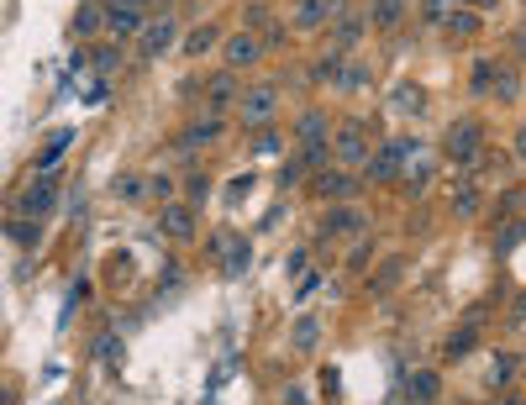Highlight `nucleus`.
Listing matches in <instances>:
<instances>
[{
	"label": "nucleus",
	"mask_w": 526,
	"mask_h": 405,
	"mask_svg": "<svg viewBox=\"0 0 526 405\" xmlns=\"http://www.w3.org/2000/svg\"><path fill=\"white\" fill-rule=\"evenodd\" d=\"M426 142L421 137H410V132H395V137H384L379 148H368V164H363V179L368 184H395L401 179V169H406L410 158L421 153Z\"/></svg>",
	"instance_id": "obj_1"
},
{
	"label": "nucleus",
	"mask_w": 526,
	"mask_h": 405,
	"mask_svg": "<svg viewBox=\"0 0 526 405\" xmlns=\"http://www.w3.org/2000/svg\"><path fill=\"white\" fill-rule=\"evenodd\" d=\"M174 43H179L174 11H148V16H142V27L132 32V48H137V58H164Z\"/></svg>",
	"instance_id": "obj_2"
},
{
	"label": "nucleus",
	"mask_w": 526,
	"mask_h": 405,
	"mask_svg": "<svg viewBox=\"0 0 526 405\" xmlns=\"http://www.w3.org/2000/svg\"><path fill=\"white\" fill-rule=\"evenodd\" d=\"M479 148H484V121H479V116H458V121L442 132V158H453L458 169L473 164Z\"/></svg>",
	"instance_id": "obj_3"
},
{
	"label": "nucleus",
	"mask_w": 526,
	"mask_h": 405,
	"mask_svg": "<svg viewBox=\"0 0 526 405\" xmlns=\"http://www.w3.org/2000/svg\"><path fill=\"white\" fill-rule=\"evenodd\" d=\"M332 164L363 174V164H368V121H363V116H348V121L337 126V137H332Z\"/></svg>",
	"instance_id": "obj_4"
},
{
	"label": "nucleus",
	"mask_w": 526,
	"mask_h": 405,
	"mask_svg": "<svg viewBox=\"0 0 526 405\" xmlns=\"http://www.w3.org/2000/svg\"><path fill=\"white\" fill-rule=\"evenodd\" d=\"M211 253H216V263H222V274L227 279H242L247 269H253V242L232 227H216L211 231Z\"/></svg>",
	"instance_id": "obj_5"
},
{
	"label": "nucleus",
	"mask_w": 526,
	"mask_h": 405,
	"mask_svg": "<svg viewBox=\"0 0 526 405\" xmlns=\"http://www.w3.org/2000/svg\"><path fill=\"white\" fill-rule=\"evenodd\" d=\"M311 179V195L327 206V200H358V190H363V174L358 169H343V164H327V169L305 174Z\"/></svg>",
	"instance_id": "obj_6"
},
{
	"label": "nucleus",
	"mask_w": 526,
	"mask_h": 405,
	"mask_svg": "<svg viewBox=\"0 0 526 405\" xmlns=\"http://www.w3.org/2000/svg\"><path fill=\"white\" fill-rule=\"evenodd\" d=\"M358 231H368V211L358 200H327V211H321V242L358 237Z\"/></svg>",
	"instance_id": "obj_7"
},
{
	"label": "nucleus",
	"mask_w": 526,
	"mask_h": 405,
	"mask_svg": "<svg viewBox=\"0 0 526 405\" xmlns=\"http://www.w3.org/2000/svg\"><path fill=\"white\" fill-rule=\"evenodd\" d=\"M53 200H59V174H48V169H37L32 184L16 190V211H21V216H37V222L53 211Z\"/></svg>",
	"instance_id": "obj_8"
},
{
	"label": "nucleus",
	"mask_w": 526,
	"mask_h": 405,
	"mask_svg": "<svg viewBox=\"0 0 526 405\" xmlns=\"http://www.w3.org/2000/svg\"><path fill=\"white\" fill-rule=\"evenodd\" d=\"M158 231H164L169 242H195V231H200V206H190V200H158Z\"/></svg>",
	"instance_id": "obj_9"
},
{
	"label": "nucleus",
	"mask_w": 526,
	"mask_h": 405,
	"mask_svg": "<svg viewBox=\"0 0 526 405\" xmlns=\"http://www.w3.org/2000/svg\"><path fill=\"white\" fill-rule=\"evenodd\" d=\"M274 111H279V90H274V85H253V90L237 95L242 126H263V121H274Z\"/></svg>",
	"instance_id": "obj_10"
},
{
	"label": "nucleus",
	"mask_w": 526,
	"mask_h": 405,
	"mask_svg": "<svg viewBox=\"0 0 526 405\" xmlns=\"http://www.w3.org/2000/svg\"><path fill=\"white\" fill-rule=\"evenodd\" d=\"M222 132H227V116H222V111H206L200 121H190V126H179L174 148H179V153H195V148H211V142H216Z\"/></svg>",
	"instance_id": "obj_11"
},
{
	"label": "nucleus",
	"mask_w": 526,
	"mask_h": 405,
	"mask_svg": "<svg viewBox=\"0 0 526 405\" xmlns=\"http://www.w3.org/2000/svg\"><path fill=\"white\" fill-rule=\"evenodd\" d=\"M222 48V58H227V69H258L263 63V43H258V32H232V37H222L216 43Z\"/></svg>",
	"instance_id": "obj_12"
},
{
	"label": "nucleus",
	"mask_w": 526,
	"mask_h": 405,
	"mask_svg": "<svg viewBox=\"0 0 526 405\" xmlns=\"http://www.w3.org/2000/svg\"><path fill=\"white\" fill-rule=\"evenodd\" d=\"M395 401H416V405L442 401V374L437 369H410V379L395 385Z\"/></svg>",
	"instance_id": "obj_13"
},
{
	"label": "nucleus",
	"mask_w": 526,
	"mask_h": 405,
	"mask_svg": "<svg viewBox=\"0 0 526 405\" xmlns=\"http://www.w3.org/2000/svg\"><path fill=\"white\" fill-rule=\"evenodd\" d=\"M337 11H343V0H295L290 27H295V32H321Z\"/></svg>",
	"instance_id": "obj_14"
},
{
	"label": "nucleus",
	"mask_w": 526,
	"mask_h": 405,
	"mask_svg": "<svg viewBox=\"0 0 526 405\" xmlns=\"http://www.w3.org/2000/svg\"><path fill=\"white\" fill-rule=\"evenodd\" d=\"M237 95H242V85H237V69H216V74L206 79V111H227Z\"/></svg>",
	"instance_id": "obj_15"
},
{
	"label": "nucleus",
	"mask_w": 526,
	"mask_h": 405,
	"mask_svg": "<svg viewBox=\"0 0 526 405\" xmlns=\"http://www.w3.org/2000/svg\"><path fill=\"white\" fill-rule=\"evenodd\" d=\"M101 16H106V32L121 43V37H132V32L142 27L148 11H137V5H106V0H101Z\"/></svg>",
	"instance_id": "obj_16"
},
{
	"label": "nucleus",
	"mask_w": 526,
	"mask_h": 405,
	"mask_svg": "<svg viewBox=\"0 0 526 405\" xmlns=\"http://www.w3.org/2000/svg\"><path fill=\"white\" fill-rule=\"evenodd\" d=\"M473 347H479V321H458L448 332V343H442V363H464Z\"/></svg>",
	"instance_id": "obj_17"
},
{
	"label": "nucleus",
	"mask_w": 526,
	"mask_h": 405,
	"mask_svg": "<svg viewBox=\"0 0 526 405\" xmlns=\"http://www.w3.org/2000/svg\"><path fill=\"white\" fill-rule=\"evenodd\" d=\"M406 253H390V258H379V269L368 274V295H390V289L401 285V274H406Z\"/></svg>",
	"instance_id": "obj_18"
},
{
	"label": "nucleus",
	"mask_w": 526,
	"mask_h": 405,
	"mask_svg": "<svg viewBox=\"0 0 526 405\" xmlns=\"http://www.w3.org/2000/svg\"><path fill=\"white\" fill-rule=\"evenodd\" d=\"M69 32H74L79 43H85V37H101V32H106L101 0H79V5H74V27H69Z\"/></svg>",
	"instance_id": "obj_19"
},
{
	"label": "nucleus",
	"mask_w": 526,
	"mask_h": 405,
	"mask_svg": "<svg viewBox=\"0 0 526 405\" xmlns=\"http://www.w3.org/2000/svg\"><path fill=\"white\" fill-rule=\"evenodd\" d=\"M406 11H410V0H374V5H368V27H379V32H401Z\"/></svg>",
	"instance_id": "obj_20"
},
{
	"label": "nucleus",
	"mask_w": 526,
	"mask_h": 405,
	"mask_svg": "<svg viewBox=\"0 0 526 405\" xmlns=\"http://www.w3.org/2000/svg\"><path fill=\"white\" fill-rule=\"evenodd\" d=\"M311 137H332V116L321 106H305L295 116V142H311Z\"/></svg>",
	"instance_id": "obj_21"
},
{
	"label": "nucleus",
	"mask_w": 526,
	"mask_h": 405,
	"mask_svg": "<svg viewBox=\"0 0 526 405\" xmlns=\"http://www.w3.org/2000/svg\"><path fill=\"white\" fill-rule=\"evenodd\" d=\"M490 95L506 101V106H516V101H522V69H516V63H500L495 79H490Z\"/></svg>",
	"instance_id": "obj_22"
},
{
	"label": "nucleus",
	"mask_w": 526,
	"mask_h": 405,
	"mask_svg": "<svg viewBox=\"0 0 526 405\" xmlns=\"http://www.w3.org/2000/svg\"><path fill=\"white\" fill-rule=\"evenodd\" d=\"M495 69H500V58H495V53H473V69H468V95L490 101V79H495Z\"/></svg>",
	"instance_id": "obj_23"
},
{
	"label": "nucleus",
	"mask_w": 526,
	"mask_h": 405,
	"mask_svg": "<svg viewBox=\"0 0 526 405\" xmlns=\"http://www.w3.org/2000/svg\"><path fill=\"white\" fill-rule=\"evenodd\" d=\"M327 27H332V43H337V48H352V43L368 32V16H343V11H337Z\"/></svg>",
	"instance_id": "obj_24"
},
{
	"label": "nucleus",
	"mask_w": 526,
	"mask_h": 405,
	"mask_svg": "<svg viewBox=\"0 0 526 405\" xmlns=\"http://www.w3.org/2000/svg\"><path fill=\"white\" fill-rule=\"evenodd\" d=\"M69 148H74V126H53L48 142H43V153H37V169H53Z\"/></svg>",
	"instance_id": "obj_25"
},
{
	"label": "nucleus",
	"mask_w": 526,
	"mask_h": 405,
	"mask_svg": "<svg viewBox=\"0 0 526 405\" xmlns=\"http://www.w3.org/2000/svg\"><path fill=\"white\" fill-rule=\"evenodd\" d=\"M295 158H300V169H305V174L327 169V164H332V137H311V142H300V153H295Z\"/></svg>",
	"instance_id": "obj_26"
},
{
	"label": "nucleus",
	"mask_w": 526,
	"mask_h": 405,
	"mask_svg": "<svg viewBox=\"0 0 526 405\" xmlns=\"http://www.w3.org/2000/svg\"><path fill=\"white\" fill-rule=\"evenodd\" d=\"M479 206H484V200H479V184H473V179H453V216H479Z\"/></svg>",
	"instance_id": "obj_27"
},
{
	"label": "nucleus",
	"mask_w": 526,
	"mask_h": 405,
	"mask_svg": "<svg viewBox=\"0 0 526 405\" xmlns=\"http://www.w3.org/2000/svg\"><path fill=\"white\" fill-rule=\"evenodd\" d=\"M390 111L421 116V111H426V90H421V85H395V95H390Z\"/></svg>",
	"instance_id": "obj_28"
},
{
	"label": "nucleus",
	"mask_w": 526,
	"mask_h": 405,
	"mask_svg": "<svg viewBox=\"0 0 526 405\" xmlns=\"http://www.w3.org/2000/svg\"><path fill=\"white\" fill-rule=\"evenodd\" d=\"M522 247V216H506L500 222V237H495V258H511Z\"/></svg>",
	"instance_id": "obj_29"
},
{
	"label": "nucleus",
	"mask_w": 526,
	"mask_h": 405,
	"mask_svg": "<svg viewBox=\"0 0 526 405\" xmlns=\"http://www.w3.org/2000/svg\"><path fill=\"white\" fill-rule=\"evenodd\" d=\"M343 63H348V48H327V53L316 58V79H327V85H337V74H343Z\"/></svg>",
	"instance_id": "obj_30"
},
{
	"label": "nucleus",
	"mask_w": 526,
	"mask_h": 405,
	"mask_svg": "<svg viewBox=\"0 0 526 405\" xmlns=\"http://www.w3.org/2000/svg\"><path fill=\"white\" fill-rule=\"evenodd\" d=\"M290 343H295V352H311V347L321 343V321H316V316H300L295 332H290Z\"/></svg>",
	"instance_id": "obj_31"
},
{
	"label": "nucleus",
	"mask_w": 526,
	"mask_h": 405,
	"mask_svg": "<svg viewBox=\"0 0 526 405\" xmlns=\"http://www.w3.org/2000/svg\"><path fill=\"white\" fill-rule=\"evenodd\" d=\"M511 379H516V352L506 347V352H495V363H490V385H495V390H506Z\"/></svg>",
	"instance_id": "obj_32"
},
{
	"label": "nucleus",
	"mask_w": 526,
	"mask_h": 405,
	"mask_svg": "<svg viewBox=\"0 0 526 405\" xmlns=\"http://www.w3.org/2000/svg\"><path fill=\"white\" fill-rule=\"evenodd\" d=\"M216 43H222V32H216V27H195V32L184 37V53H190V58H200V53H211Z\"/></svg>",
	"instance_id": "obj_33"
},
{
	"label": "nucleus",
	"mask_w": 526,
	"mask_h": 405,
	"mask_svg": "<svg viewBox=\"0 0 526 405\" xmlns=\"http://www.w3.org/2000/svg\"><path fill=\"white\" fill-rule=\"evenodd\" d=\"M206 195H211V174L190 169L184 174V200H190V206H206Z\"/></svg>",
	"instance_id": "obj_34"
},
{
	"label": "nucleus",
	"mask_w": 526,
	"mask_h": 405,
	"mask_svg": "<svg viewBox=\"0 0 526 405\" xmlns=\"http://www.w3.org/2000/svg\"><path fill=\"white\" fill-rule=\"evenodd\" d=\"M442 32H448V37H473V32H479V16H473V11H464V5H458V11H453V16L442 21Z\"/></svg>",
	"instance_id": "obj_35"
},
{
	"label": "nucleus",
	"mask_w": 526,
	"mask_h": 405,
	"mask_svg": "<svg viewBox=\"0 0 526 405\" xmlns=\"http://www.w3.org/2000/svg\"><path fill=\"white\" fill-rule=\"evenodd\" d=\"M253 153H263V158H279V153H285V137H279V132L263 121V126H258V137H253Z\"/></svg>",
	"instance_id": "obj_36"
},
{
	"label": "nucleus",
	"mask_w": 526,
	"mask_h": 405,
	"mask_svg": "<svg viewBox=\"0 0 526 405\" xmlns=\"http://www.w3.org/2000/svg\"><path fill=\"white\" fill-rule=\"evenodd\" d=\"M90 63H95V74H106L111 79V69H121V43H101V48H90Z\"/></svg>",
	"instance_id": "obj_37"
},
{
	"label": "nucleus",
	"mask_w": 526,
	"mask_h": 405,
	"mask_svg": "<svg viewBox=\"0 0 526 405\" xmlns=\"http://www.w3.org/2000/svg\"><path fill=\"white\" fill-rule=\"evenodd\" d=\"M95 363H101V369H117L121 363V337L101 332V337H95Z\"/></svg>",
	"instance_id": "obj_38"
},
{
	"label": "nucleus",
	"mask_w": 526,
	"mask_h": 405,
	"mask_svg": "<svg viewBox=\"0 0 526 405\" xmlns=\"http://www.w3.org/2000/svg\"><path fill=\"white\" fill-rule=\"evenodd\" d=\"M363 85H368V63H363V58L343 63V74H337V90H363Z\"/></svg>",
	"instance_id": "obj_39"
},
{
	"label": "nucleus",
	"mask_w": 526,
	"mask_h": 405,
	"mask_svg": "<svg viewBox=\"0 0 526 405\" xmlns=\"http://www.w3.org/2000/svg\"><path fill=\"white\" fill-rule=\"evenodd\" d=\"M142 195H153V200H174V174H142Z\"/></svg>",
	"instance_id": "obj_40"
},
{
	"label": "nucleus",
	"mask_w": 526,
	"mask_h": 405,
	"mask_svg": "<svg viewBox=\"0 0 526 405\" xmlns=\"http://www.w3.org/2000/svg\"><path fill=\"white\" fill-rule=\"evenodd\" d=\"M368 263H374V237H363V231H358V247L348 253V269H352V274H368Z\"/></svg>",
	"instance_id": "obj_41"
},
{
	"label": "nucleus",
	"mask_w": 526,
	"mask_h": 405,
	"mask_svg": "<svg viewBox=\"0 0 526 405\" xmlns=\"http://www.w3.org/2000/svg\"><path fill=\"white\" fill-rule=\"evenodd\" d=\"M458 5H464V0H426V5H421V21H432V27H442V21H448V16H453Z\"/></svg>",
	"instance_id": "obj_42"
},
{
	"label": "nucleus",
	"mask_w": 526,
	"mask_h": 405,
	"mask_svg": "<svg viewBox=\"0 0 526 405\" xmlns=\"http://www.w3.org/2000/svg\"><path fill=\"white\" fill-rule=\"evenodd\" d=\"M111 195H121V200H142V174H117V179H111Z\"/></svg>",
	"instance_id": "obj_43"
},
{
	"label": "nucleus",
	"mask_w": 526,
	"mask_h": 405,
	"mask_svg": "<svg viewBox=\"0 0 526 405\" xmlns=\"http://www.w3.org/2000/svg\"><path fill=\"white\" fill-rule=\"evenodd\" d=\"M495 211H500V216H522V184H506L500 200H495Z\"/></svg>",
	"instance_id": "obj_44"
},
{
	"label": "nucleus",
	"mask_w": 526,
	"mask_h": 405,
	"mask_svg": "<svg viewBox=\"0 0 526 405\" xmlns=\"http://www.w3.org/2000/svg\"><path fill=\"white\" fill-rule=\"evenodd\" d=\"M11 237H16V242H37V237H43V227H37V216H16V222H11Z\"/></svg>",
	"instance_id": "obj_45"
},
{
	"label": "nucleus",
	"mask_w": 526,
	"mask_h": 405,
	"mask_svg": "<svg viewBox=\"0 0 526 405\" xmlns=\"http://www.w3.org/2000/svg\"><path fill=\"white\" fill-rule=\"evenodd\" d=\"M106 101H111V79H106V74H95V79H90V90H85V106H106Z\"/></svg>",
	"instance_id": "obj_46"
},
{
	"label": "nucleus",
	"mask_w": 526,
	"mask_h": 405,
	"mask_svg": "<svg viewBox=\"0 0 526 405\" xmlns=\"http://www.w3.org/2000/svg\"><path fill=\"white\" fill-rule=\"evenodd\" d=\"M300 179H305L300 158H285V164H279V179H274V184H279V190H290V184H300Z\"/></svg>",
	"instance_id": "obj_47"
},
{
	"label": "nucleus",
	"mask_w": 526,
	"mask_h": 405,
	"mask_svg": "<svg viewBox=\"0 0 526 405\" xmlns=\"http://www.w3.org/2000/svg\"><path fill=\"white\" fill-rule=\"evenodd\" d=\"M247 195H253V174H237L232 184H227V200H232V206H242Z\"/></svg>",
	"instance_id": "obj_48"
},
{
	"label": "nucleus",
	"mask_w": 526,
	"mask_h": 405,
	"mask_svg": "<svg viewBox=\"0 0 526 405\" xmlns=\"http://www.w3.org/2000/svg\"><path fill=\"white\" fill-rule=\"evenodd\" d=\"M300 269H311V247H295L290 263H285V274H300Z\"/></svg>",
	"instance_id": "obj_49"
},
{
	"label": "nucleus",
	"mask_w": 526,
	"mask_h": 405,
	"mask_svg": "<svg viewBox=\"0 0 526 405\" xmlns=\"http://www.w3.org/2000/svg\"><path fill=\"white\" fill-rule=\"evenodd\" d=\"M279 222H290V211H285V206H274V211H269V216H263L258 227H263V231H274V227H279Z\"/></svg>",
	"instance_id": "obj_50"
},
{
	"label": "nucleus",
	"mask_w": 526,
	"mask_h": 405,
	"mask_svg": "<svg viewBox=\"0 0 526 405\" xmlns=\"http://www.w3.org/2000/svg\"><path fill=\"white\" fill-rule=\"evenodd\" d=\"M90 69V48H79V53H69V74H85Z\"/></svg>",
	"instance_id": "obj_51"
},
{
	"label": "nucleus",
	"mask_w": 526,
	"mask_h": 405,
	"mask_svg": "<svg viewBox=\"0 0 526 405\" xmlns=\"http://www.w3.org/2000/svg\"><path fill=\"white\" fill-rule=\"evenodd\" d=\"M321 390H327V401H337V395H343V390H337V369H327V374H321Z\"/></svg>",
	"instance_id": "obj_52"
},
{
	"label": "nucleus",
	"mask_w": 526,
	"mask_h": 405,
	"mask_svg": "<svg viewBox=\"0 0 526 405\" xmlns=\"http://www.w3.org/2000/svg\"><path fill=\"white\" fill-rule=\"evenodd\" d=\"M158 289H164V295H169V289H179V263H174V258H169V269H164V285H158Z\"/></svg>",
	"instance_id": "obj_53"
},
{
	"label": "nucleus",
	"mask_w": 526,
	"mask_h": 405,
	"mask_svg": "<svg viewBox=\"0 0 526 405\" xmlns=\"http://www.w3.org/2000/svg\"><path fill=\"white\" fill-rule=\"evenodd\" d=\"M285 401L300 405V401H311V390H305V385H290V390H285Z\"/></svg>",
	"instance_id": "obj_54"
},
{
	"label": "nucleus",
	"mask_w": 526,
	"mask_h": 405,
	"mask_svg": "<svg viewBox=\"0 0 526 405\" xmlns=\"http://www.w3.org/2000/svg\"><path fill=\"white\" fill-rule=\"evenodd\" d=\"M16 401V385H11V379H0V405H11Z\"/></svg>",
	"instance_id": "obj_55"
},
{
	"label": "nucleus",
	"mask_w": 526,
	"mask_h": 405,
	"mask_svg": "<svg viewBox=\"0 0 526 405\" xmlns=\"http://www.w3.org/2000/svg\"><path fill=\"white\" fill-rule=\"evenodd\" d=\"M106 5H137V11H148L153 0H106Z\"/></svg>",
	"instance_id": "obj_56"
}]
</instances>
